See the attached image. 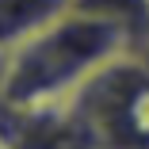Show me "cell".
I'll use <instances>...</instances> for the list:
<instances>
[{
	"label": "cell",
	"instance_id": "1",
	"mask_svg": "<svg viewBox=\"0 0 149 149\" xmlns=\"http://www.w3.org/2000/svg\"><path fill=\"white\" fill-rule=\"evenodd\" d=\"M138 46L134 35L118 23L65 12L50 27L23 38L8 50V69L0 80V100L12 107H57L77 96L84 80H92L111 57Z\"/></svg>",
	"mask_w": 149,
	"mask_h": 149
},
{
	"label": "cell",
	"instance_id": "2",
	"mask_svg": "<svg viewBox=\"0 0 149 149\" xmlns=\"http://www.w3.org/2000/svg\"><path fill=\"white\" fill-rule=\"evenodd\" d=\"M69 111L92 149H149V54L123 50L77 88Z\"/></svg>",
	"mask_w": 149,
	"mask_h": 149
},
{
	"label": "cell",
	"instance_id": "3",
	"mask_svg": "<svg viewBox=\"0 0 149 149\" xmlns=\"http://www.w3.org/2000/svg\"><path fill=\"white\" fill-rule=\"evenodd\" d=\"M73 8V0H0V50H15L23 38L50 27Z\"/></svg>",
	"mask_w": 149,
	"mask_h": 149
},
{
	"label": "cell",
	"instance_id": "4",
	"mask_svg": "<svg viewBox=\"0 0 149 149\" xmlns=\"http://www.w3.org/2000/svg\"><path fill=\"white\" fill-rule=\"evenodd\" d=\"M73 12L126 27L138 46L149 42V0H73Z\"/></svg>",
	"mask_w": 149,
	"mask_h": 149
},
{
	"label": "cell",
	"instance_id": "5",
	"mask_svg": "<svg viewBox=\"0 0 149 149\" xmlns=\"http://www.w3.org/2000/svg\"><path fill=\"white\" fill-rule=\"evenodd\" d=\"M4 69H8V50H0V80H4Z\"/></svg>",
	"mask_w": 149,
	"mask_h": 149
},
{
	"label": "cell",
	"instance_id": "6",
	"mask_svg": "<svg viewBox=\"0 0 149 149\" xmlns=\"http://www.w3.org/2000/svg\"><path fill=\"white\" fill-rule=\"evenodd\" d=\"M141 50H145V54H149V42H141Z\"/></svg>",
	"mask_w": 149,
	"mask_h": 149
}]
</instances>
